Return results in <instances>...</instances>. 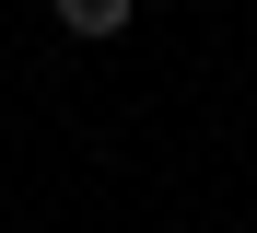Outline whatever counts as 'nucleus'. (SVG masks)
Listing matches in <instances>:
<instances>
[{"mask_svg": "<svg viewBox=\"0 0 257 233\" xmlns=\"http://www.w3.org/2000/svg\"><path fill=\"white\" fill-rule=\"evenodd\" d=\"M70 35H128V0H47Z\"/></svg>", "mask_w": 257, "mask_h": 233, "instance_id": "1", "label": "nucleus"}]
</instances>
